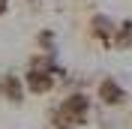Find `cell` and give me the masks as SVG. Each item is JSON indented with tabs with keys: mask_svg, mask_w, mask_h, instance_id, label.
<instances>
[{
	"mask_svg": "<svg viewBox=\"0 0 132 129\" xmlns=\"http://www.w3.org/2000/svg\"><path fill=\"white\" fill-rule=\"evenodd\" d=\"M99 99L108 102V105H117V102H123V90L117 87L114 78H105L102 84H99Z\"/></svg>",
	"mask_w": 132,
	"mask_h": 129,
	"instance_id": "obj_1",
	"label": "cell"
},
{
	"mask_svg": "<svg viewBox=\"0 0 132 129\" xmlns=\"http://www.w3.org/2000/svg\"><path fill=\"white\" fill-rule=\"evenodd\" d=\"M27 87H30L33 93H45V90L51 87L48 72H42V69H30V72H27Z\"/></svg>",
	"mask_w": 132,
	"mask_h": 129,
	"instance_id": "obj_2",
	"label": "cell"
},
{
	"mask_svg": "<svg viewBox=\"0 0 132 129\" xmlns=\"http://www.w3.org/2000/svg\"><path fill=\"white\" fill-rule=\"evenodd\" d=\"M0 90L9 96V102H21V96H24V87H21V81L12 78V75H6V78L0 81Z\"/></svg>",
	"mask_w": 132,
	"mask_h": 129,
	"instance_id": "obj_3",
	"label": "cell"
},
{
	"mask_svg": "<svg viewBox=\"0 0 132 129\" xmlns=\"http://www.w3.org/2000/svg\"><path fill=\"white\" fill-rule=\"evenodd\" d=\"M111 30H114V21L108 15H96L93 18V33H96V36H108Z\"/></svg>",
	"mask_w": 132,
	"mask_h": 129,
	"instance_id": "obj_4",
	"label": "cell"
}]
</instances>
